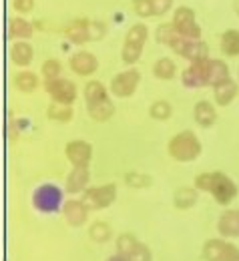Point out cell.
<instances>
[{
    "label": "cell",
    "mask_w": 239,
    "mask_h": 261,
    "mask_svg": "<svg viewBox=\"0 0 239 261\" xmlns=\"http://www.w3.org/2000/svg\"><path fill=\"white\" fill-rule=\"evenodd\" d=\"M195 189L211 193L219 205H229L237 197V185L231 177H227L221 171L215 173H201L195 177Z\"/></svg>",
    "instance_id": "1"
},
{
    "label": "cell",
    "mask_w": 239,
    "mask_h": 261,
    "mask_svg": "<svg viewBox=\"0 0 239 261\" xmlns=\"http://www.w3.org/2000/svg\"><path fill=\"white\" fill-rule=\"evenodd\" d=\"M167 153L179 163H191L201 155V141L193 130H181L171 137L167 143Z\"/></svg>",
    "instance_id": "2"
},
{
    "label": "cell",
    "mask_w": 239,
    "mask_h": 261,
    "mask_svg": "<svg viewBox=\"0 0 239 261\" xmlns=\"http://www.w3.org/2000/svg\"><path fill=\"white\" fill-rule=\"evenodd\" d=\"M107 33L102 22H93L89 18H74L65 27V36L72 44H87L91 40H101Z\"/></svg>",
    "instance_id": "3"
},
{
    "label": "cell",
    "mask_w": 239,
    "mask_h": 261,
    "mask_svg": "<svg viewBox=\"0 0 239 261\" xmlns=\"http://www.w3.org/2000/svg\"><path fill=\"white\" fill-rule=\"evenodd\" d=\"M147 38H149V29H147L145 22H137V24H133V27L127 31L123 48H121V59H123L125 65L133 66L137 61L141 59Z\"/></svg>",
    "instance_id": "4"
},
{
    "label": "cell",
    "mask_w": 239,
    "mask_h": 261,
    "mask_svg": "<svg viewBox=\"0 0 239 261\" xmlns=\"http://www.w3.org/2000/svg\"><path fill=\"white\" fill-rule=\"evenodd\" d=\"M173 27L177 33L191 40H201V27L197 24V14L189 6H177L173 12Z\"/></svg>",
    "instance_id": "5"
},
{
    "label": "cell",
    "mask_w": 239,
    "mask_h": 261,
    "mask_svg": "<svg viewBox=\"0 0 239 261\" xmlns=\"http://www.w3.org/2000/svg\"><path fill=\"white\" fill-rule=\"evenodd\" d=\"M117 255L125 261H151V251L147 245H143L135 235L123 233L117 239Z\"/></svg>",
    "instance_id": "6"
},
{
    "label": "cell",
    "mask_w": 239,
    "mask_h": 261,
    "mask_svg": "<svg viewBox=\"0 0 239 261\" xmlns=\"http://www.w3.org/2000/svg\"><path fill=\"white\" fill-rule=\"evenodd\" d=\"M139 83H141V72H139L137 68H127V70H123V72H117V74L111 79L109 91H111L113 97L129 98L135 95Z\"/></svg>",
    "instance_id": "7"
},
{
    "label": "cell",
    "mask_w": 239,
    "mask_h": 261,
    "mask_svg": "<svg viewBox=\"0 0 239 261\" xmlns=\"http://www.w3.org/2000/svg\"><path fill=\"white\" fill-rule=\"evenodd\" d=\"M33 205L40 213H55L63 205V191L55 183H44L34 191Z\"/></svg>",
    "instance_id": "8"
},
{
    "label": "cell",
    "mask_w": 239,
    "mask_h": 261,
    "mask_svg": "<svg viewBox=\"0 0 239 261\" xmlns=\"http://www.w3.org/2000/svg\"><path fill=\"white\" fill-rule=\"evenodd\" d=\"M173 53H177L179 57L187 59L189 63H197V61H207L209 59V46L203 40H191L185 36H179L173 44H171Z\"/></svg>",
    "instance_id": "9"
},
{
    "label": "cell",
    "mask_w": 239,
    "mask_h": 261,
    "mask_svg": "<svg viewBox=\"0 0 239 261\" xmlns=\"http://www.w3.org/2000/svg\"><path fill=\"white\" fill-rule=\"evenodd\" d=\"M44 91L52 97L55 102H61V105H68V107H72V102L76 100V95H78V91H76V85L72 83V81H68V79H52V81H46L44 83Z\"/></svg>",
    "instance_id": "10"
},
{
    "label": "cell",
    "mask_w": 239,
    "mask_h": 261,
    "mask_svg": "<svg viewBox=\"0 0 239 261\" xmlns=\"http://www.w3.org/2000/svg\"><path fill=\"white\" fill-rule=\"evenodd\" d=\"M117 199V185L115 183H104L99 187H89L83 195V203L89 209H104Z\"/></svg>",
    "instance_id": "11"
},
{
    "label": "cell",
    "mask_w": 239,
    "mask_h": 261,
    "mask_svg": "<svg viewBox=\"0 0 239 261\" xmlns=\"http://www.w3.org/2000/svg\"><path fill=\"white\" fill-rule=\"evenodd\" d=\"M205 261H239V249L225 239H209L203 245Z\"/></svg>",
    "instance_id": "12"
},
{
    "label": "cell",
    "mask_w": 239,
    "mask_h": 261,
    "mask_svg": "<svg viewBox=\"0 0 239 261\" xmlns=\"http://www.w3.org/2000/svg\"><path fill=\"white\" fill-rule=\"evenodd\" d=\"M209 61H197V63H189V66L181 72V81L187 89H201L209 85Z\"/></svg>",
    "instance_id": "13"
},
{
    "label": "cell",
    "mask_w": 239,
    "mask_h": 261,
    "mask_svg": "<svg viewBox=\"0 0 239 261\" xmlns=\"http://www.w3.org/2000/svg\"><path fill=\"white\" fill-rule=\"evenodd\" d=\"M65 153H67V159L74 167H89L93 159V145L89 141L74 139L65 147Z\"/></svg>",
    "instance_id": "14"
},
{
    "label": "cell",
    "mask_w": 239,
    "mask_h": 261,
    "mask_svg": "<svg viewBox=\"0 0 239 261\" xmlns=\"http://www.w3.org/2000/svg\"><path fill=\"white\" fill-rule=\"evenodd\" d=\"M70 70L78 76H91L99 70V59L89 50H78L70 57Z\"/></svg>",
    "instance_id": "15"
},
{
    "label": "cell",
    "mask_w": 239,
    "mask_h": 261,
    "mask_svg": "<svg viewBox=\"0 0 239 261\" xmlns=\"http://www.w3.org/2000/svg\"><path fill=\"white\" fill-rule=\"evenodd\" d=\"M217 231L221 237L233 239L239 237V209H227L217 219Z\"/></svg>",
    "instance_id": "16"
},
{
    "label": "cell",
    "mask_w": 239,
    "mask_h": 261,
    "mask_svg": "<svg viewBox=\"0 0 239 261\" xmlns=\"http://www.w3.org/2000/svg\"><path fill=\"white\" fill-rule=\"evenodd\" d=\"M65 219H67L68 225H72V227L85 225V221L89 219V207L83 201L70 199V201L65 203Z\"/></svg>",
    "instance_id": "17"
},
{
    "label": "cell",
    "mask_w": 239,
    "mask_h": 261,
    "mask_svg": "<svg viewBox=\"0 0 239 261\" xmlns=\"http://www.w3.org/2000/svg\"><path fill=\"white\" fill-rule=\"evenodd\" d=\"M34 34V27L22 16H10L8 18V38L10 40H29Z\"/></svg>",
    "instance_id": "18"
},
{
    "label": "cell",
    "mask_w": 239,
    "mask_h": 261,
    "mask_svg": "<svg viewBox=\"0 0 239 261\" xmlns=\"http://www.w3.org/2000/svg\"><path fill=\"white\" fill-rule=\"evenodd\" d=\"M89 181H91L89 167H72V171L68 173L65 187H67L68 193H81V191H87L85 187L89 185Z\"/></svg>",
    "instance_id": "19"
},
{
    "label": "cell",
    "mask_w": 239,
    "mask_h": 261,
    "mask_svg": "<svg viewBox=\"0 0 239 261\" xmlns=\"http://www.w3.org/2000/svg\"><path fill=\"white\" fill-rule=\"evenodd\" d=\"M34 59V48L31 42L26 40H18L10 46V61L20 68H26V66L33 63Z\"/></svg>",
    "instance_id": "20"
},
{
    "label": "cell",
    "mask_w": 239,
    "mask_h": 261,
    "mask_svg": "<svg viewBox=\"0 0 239 261\" xmlns=\"http://www.w3.org/2000/svg\"><path fill=\"white\" fill-rule=\"evenodd\" d=\"M239 93V85L233 79H227L223 83H219L217 87H213V95H215V102L219 107H227L229 102H233Z\"/></svg>",
    "instance_id": "21"
},
{
    "label": "cell",
    "mask_w": 239,
    "mask_h": 261,
    "mask_svg": "<svg viewBox=\"0 0 239 261\" xmlns=\"http://www.w3.org/2000/svg\"><path fill=\"white\" fill-rule=\"evenodd\" d=\"M193 119L199 127H213L215 121H217V111L215 107L209 102V100H199L195 107H193Z\"/></svg>",
    "instance_id": "22"
},
{
    "label": "cell",
    "mask_w": 239,
    "mask_h": 261,
    "mask_svg": "<svg viewBox=\"0 0 239 261\" xmlns=\"http://www.w3.org/2000/svg\"><path fill=\"white\" fill-rule=\"evenodd\" d=\"M219 48L229 59L239 57V29H229V31H225V33L221 34Z\"/></svg>",
    "instance_id": "23"
},
{
    "label": "cell",
    "mask_w": 239,
    "mask_h": 261,
    "mask_svg": "<svg viewBox=\"0 0 239 261\" xmlns=\"http://www.w3.org/2000/svg\"><path fill=\"white\" fill-rule=\"evenodd\" d=\"M14 87L20 91V93H34L38 87H40V79L38 74H34L33 70H20L14 74L12 79Z\"/></svg>",
    "instance_id": "24"
},
{
    "label": "cell",
    "mask_w": 239,
    "mask_h": 261,
    "mask_svg": "<svg viewBox=\"0 0 239 261\" xmlns=\"http://www.w3.org/2000/svg\"><path fill=\"white\" fill-rule=\"evenodd\" d=\"M109 93H111L109 87H104L101 81H89V83L85 85V100H87V107L111 98Z\"/></svg>",
    "instance_id": "25"
},
{
    "label": "cell",
    "mask_w": 239,
    "mask_h": 261,
    "mask_svg": "<svg viewBox=\"0 0 239 261\" xmlns=\"http://www.w3.org/2000/svg\"><path fill=\"white\" fill-rule=\"evenodd\" d=\"M87 111H89V115H91L93 121H97V123H107V121L115 115V102H113L111 98H107V100H101V102H97V105H89Z\"/></svg>",
    "instance_id": "26"
},
{
    "label": "cell",
    "mask_w": 239,
    "mask_h": 261,
    "mask_svg": "<svg viewBox=\"0 0 239 261\" xmlns=\"http://www.w3.org/2000/svg\"><path fill=\"white\" fill-rule=\"evenodd\" d=\"M231 79L229 76V66L221 59H213L209 61V87H217L219 83Z\"/></svg>",
    "instance_id": "27"
},
{
    "label": "cell",
    "mask_w": 239,
    "mask_h": 261,
    "mask_svg": "<svg viewBox=\"0 0 239 261\" xmlns=\"http://www.w3.org/2000/svg\"><path fill=\"white\" fill-rule=\"evenodd\" d=\"M197 191L193 187H179L175 191V197H173V203L177 209H191L195 203H197Z\"/></svg>",
    "instance_id": "28"
},
{
    "label": "cell",
    "mask_w": 239,
    "mask_h": 261,
    "mask_svg": "<svg viewBox=\"0 0 239 261\" xmlns=\"http://www.w3.org/2000/svg\"><path fill=\"white\" fill-rule=\"evenodd\" d=\"M153 74H155L159 81H171V79H175V74H177V65L171 61L169 57H161V59L155 61V65H153Z\"/></svg>",
    "instance_id": "29"
},
{
    "label": "cell",
    "mask_w": 239,
    "mask_h": 261,
    "mask_svg": "<svg viewBox=\"0 0 239 261\" xmlns=\"http://www.w3.org/2000/svg\"><path fill=\"white\" fill-rule=\"evenodd\" d=\"M46 115H48L50 121L70 123L72 117H74V111H72V107H68V105H61V102H55V100H52V105L46 109Z\"/></svg>",
    "instance_id": "30"
},
{
    "label": "cell",
    "mask_w": 239,
    "mask_h": 261,
    "mask_svg": "<svg viewBox=\"0 0 239 261\" xmlns=\"http://www.w3.org/2000/svg\"><path fill=\"white\" fill-rule=\"evenodd\" d=\"M149 115H151L155 121H167L171 115H173V107H171L169 100H163V98H159V100H155V102L151 105V109H149Z\"/></svg>",
    "instance_id": "31"
},
{
    "label": "cell",
    "mask_w": 239,
    "mask_h": 261,
    "mask_svg": "<svg viewBox=\"0 0 239 261\" xmlns=\"http://www.w3.org/2000/svg\"><path fill=\"white\" fill-rule=\"evenodd\" d=\"M155 36H157V42L171 46V44H173L181 34L177 33V29L173 27V22H165V24H159V29H157Z\"/></svg>",
    "instance_id": "32"
},
{
    "label": "cell",
    "mask_w": 239,
    "mask_h": 261,
    "mask_svg": "<svg viewBox=\"0 0 239 261\" xmlns=\"http://www.w3.org/2000/svg\"><path fill=\"white\" fill-rule=\"evenodd\" d=\"M89 235H91L93 241L104 243V241L111 239L113 231H111V225H109V223H104V221H95V223L91 225V229H89Z\"/></svg>",
    "instance_id": "33"
},
{
    "label": "cell",
    "mask_w": 239,
    "mask_h": 261,
    "mask_svg": "<svg viewBox=\"0 0 239 261\" xmlns=\"http://www.w3.org/2000/svg\"><path fill=\"white\" fill-rule=\"evenodd\" d=\"M61 72H63V65L61 61L57 59H48L42 63V76L46 81H52V79H61Z\"/></svg>",
    "instance_id": "34"
},
{
    "label": "cell",
    "mask_w": 239,
    "mask_h": 261,
    "mask_svg": "<svg viewBox=\"0 0 239 261\" xmlns=\"http://www.w3.org/2000/svg\"><path fill=\"white\" fill-rule=\"evenodd\" d=\"M133 10L139 18L155 16V0H133Z\"/></svg>",
    "instance_id": "35"
},
{
    "label": "cell",
    "mask_w": 239,
    "mask_h": 261,
    "mask_svg": "<svg viewBox=\"0 0 239 261\" xmlns=\"http://www.w3.org/2000/svg\"><path fill=\"white\" fill-rule=\"evenodd\" d=\"M125 179H127L129 187H149L153 183V179L149 175H141V173H129Z\"/></svg>",
    "instance_id": "36"
},
{
    "label": "cell",
    "mask_w": 239,
    "mask_h": 261,
    "mask_svg": "<svg viewBox=\"0 0 239 261\" xmlns=\"http://www.w3.org/2000/svg\"><path fill=\"white\" fill-rule=\"evenodd\" d=\"M12 8L22 16V14H29L33 12L34 8V0H12Z\"/></svg>",
    "instance_id": "37"
},
{
    "label": "cell",
    "mask_w": 239,
    "mask_h": 261,
    "mask_svg": "<svg viewBox=\"0 0 239 261\" xmlns=\"http://www.w3.org/2000/svg\"><path fill=\"white\" fill-rule=\"evenodd\" d=\"M107 261H125L123 257H119V255H113V257H109Z\"/></svg>",
    "instance_id": "38"
},
{
    "label": "cell",
    "mask_w": 239,
    "mask_h": 261,
    "mask_svg": "<svg viewBox=\"0 0 239 261\" xmlns=\"http://www.w3.org/2000/svg\"><path fill=\"white\" fill-rule=\"evenodd\" d=\"M233 6H235V12L239 14V0H235V4H233Z\"/></svg>",
    "instance_id": "39"
},
{
    "label": "cell",
    "mask_w": 239,
    "mask_h": 261,
    "mask_svg": "<svg viewBox=\"0 0 239 261\" xmlns=\"http://www.w3.org/2000/svg\"><path fill=\"white\" fill-rule=\"evenodd\" d=\"M237 74H239V68H237Z\"/></svg>",
    "instance_id": "40"
}]
</instances>
